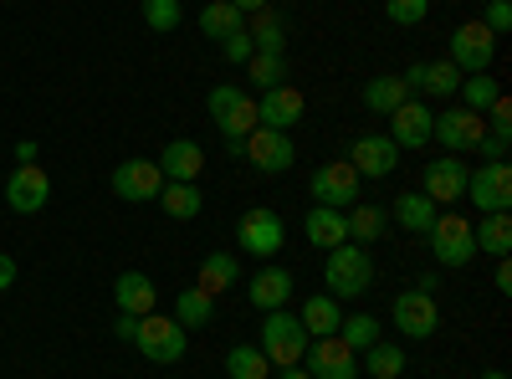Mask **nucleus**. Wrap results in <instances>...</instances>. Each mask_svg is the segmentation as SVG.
Masks as SVG:
<instances>
[{"mask_svg": "<svg viewBox=\"0 0 512 379\" xmlns=\"http://www.w3.org/2000/svg\"><path fill=\"white\" fill-rule=\"evenodd\" d=\"M390 318H395V328H400V339H431V333L441 328L436 298H431V292H415V287H405L400 298H395Z\"/></svg>", "mask_w": 512, "mask_h": 379, "instance_id": "obj_12", "label": "nucleus"}, {"mask_svg": "<svg viewBox=\"0 0 512 379\" xmlns=\"http://www.w3.org/2000/svg\"><path fill=\"white\" fill-rule=\"evenodd\" d=\"M384 16H390L395 26H420L425 16H431V0H384Z\"/></svg>", "mask_w": 512, "mask_h": 379, "instance_id": "obj_41", "label": "nucleus"}, {"mask_svg": "<svg viewBox=\"0 0 512 379\" xmlns=\"http://www.w3.org/2000/svg\"><path fill=\"white\" fill-rule=\"evenodd\" d=\"M323 257H328L323 282H328V292H333L338 303H344V298H364V292L374 287V262H369V246L344 241V246L323 251Z\"/></svg>", "mask_w": 512, "mask_h": 379, "instance_id": "obj_2", "label": "nucleus"}, {"mask_svg": "<svg viewBox=\"0 0 512 379\" xmlns=\"http://www.w3.org/2000/svg\"><path fill=\"white\" fill-rule=\"evenodd\" d=\"M210 318H216V298H210L205 287H185L180 298H175V323H185V328H205Z\"/></svg>", "mask_w": 512, "mask_h": 379, "instance_id": "obj_34", "label": "nucleus"}, {"mask_svg": "<svg viewBox=\"0 0 512 379\" xmlns=\"http://www.w3.org/2000/svg\"><path fill=\"white\" fill-rule=\"evenodd\" d=\"M364 369H369L374 379H400V374H405V354H400V344L374 339V344L364 349Z\"/></svg>", "mask_w": 512, "mask_h": 379, "instance_id": "obj_36", "label": "nucleus"}, {"mask_svg": "<svg viewBox=\"0 0 512 379\" xmlns=\"http://www.w3.org/2000/svg\"><path fill=\"white\" fill-rule=\"evenodd\" d=\"M303 328H308V339H333L338 323H344V303L333 298V292H313V298L303 303Z\"/></svg>", "mask_w": 512, "mask_h": 379, "instance_id": "obj_25", "label": "nucleus"}, {"mask_svg": "<svg viewBox=\"0 0 512 379\" xmlns=\"http://www.w3.org/2000/svg\"><path fill=\"white\" fill-rule=\"evenodd\" d=\"M236 257H231V251H210V257L200 262V272H195V287H205L210 292V298H216V292H231L236 287Z\"/></svg>", "mask_w": 512, "mask_h": 379, "instance_id": "obj_30", "label": "nucleus"}, {"mask_svg": "<svg viewBox=\"0 0 512 379\" xmlns=\"http://www.w3.org/2000/svg\"><path fill=\"white\" fill-rule=\"evenodd\" d=\"M477 21H482L492 36H507V31H512V0H487V11H482Z\"/></svg>", "mask_w": 512, "mask_h": 379, "instance_id": "obj_42", "label": "nucleus"}, {"mask_svg": "<svg viewBox=\"0 0 512 379\" xmlns=\"http://www.w3.org/2000/svg\"><path fill=\"white\" fill-rule=\"evenodd\" d=\"M226 374L231 379H272V364L256 344H231L226 349Z\"/></svg>", "mask_w": 512, "mask_h": 379, "instance_id": "obj_33", "label": "nucleus"}, {"mask_svg": "<svg viewBox=\"0 0 512 379\" xmlns=\"http://www.w3.org/2000/svg\"><path fill=\"white\" fill-rule=\"evenodd\" d=\"M221 52H226V57H231L236 67H246V62L256 57V47H251V36H246V31H231V36L221 41Z\"/></svg>", "mask_w": 512, "mask_h": 379, "instance_id": "obj_44", "label": "nucleus"}, {"mask_svg": "<svg viewBox=\"0 0 512 379\" xmlns=\"http://www.w3.org/2000/svg\"><path fill=\"white\" fill-rule=\"evenodd\" d=\"M36 154H41V149H36L31 139H21V144H16V164H36Z\"/></svg>", "mask_w": 512, "mask_h": 379, "instance_id": "obj_51", "label": "nucleus"}, {"mask_svg": "<svg viewBox=\"0 0 512 379\" xmlns=\"http://www.w3.org/2000/svg\"><path fill=\"white\" fill-rule=\"evenodd\" d=\"M52 200V180L41 164H16L11 180H6V205L16 210V216H36V210H47Z\"/></svg>", "mask_w": 512, "mask_h": 379, "instance_id": "obj_15", "label": "nucleus"}, {"mask_svg": "<svg viewBox=\"0 0 512 379\" xmlns=\"http://www.w3.org/2000/svg\"><path fill=\"white\" fill-rule=\"evenodd\" d=\"M461 88V72L451 62H425V77H420V93H431V98H456Z\"/></svg>", "mask_w": 512, "mask_h": 379, "instance_id": "obj_38", "label": "nucleus"}, {"mask_svg": "<svg viewBox=\"0 0 512 379\" xmlns=\"http://www.w3.org/2000/svg\"><path fill=\"white\" fill-rule=\"evenodd\" d=\"M303 113H308V98L292 88V82H282V88H267L262 98H256V129H277V134H287L292 123H303Z\"/></svg>", "mask_w": 512, "mask_h": 379, "instance_id": "obj_16", "label": "nucleus"}, {"mask_svg": "<svg viewBox=\"0 0 512 379\" xmlns=\"http://www.w3.org/2000/svg\"><path fill=\"white\" fill-rule=\"evenodd\" d=\"M492 62H497V36L482 21H461L451 31V67L461 77H472V72H487Z\"/></svg>", "mask_w": 512, "mask_h": 379, "instance_id": "obj_7", "label": "nucleus"}, {"mask_svg": "<svg viewBox=\"0 0 512 379\" xmlns=\"http://www.w3.org/2000/svg\"><path fill=\"white\" fill-rule=\"evenodd\" d=\"M456 98L472 108V113H487L497 98H502V82L492 77V72H472V77H461V88H456Z\"/></svg>", "mask_w": 512, "mask_h": 379, "instance_id": "obj_35", "label": "nucleus"}, {"mask_svg": "<svg viewBox=\"0 0 512 379\" xmlns=\"http://www.w3.org/2000/svg\"><path fill=\"white\" fill-rule=\"evenodd\" d=\"M241 159L251 164V170H262V175H287L292 164H297V144L277 129H251L246 144H241Z\"/></svg>", "mask_w": 512, "mask_h": 379, "instance_id": "obj_10", "label": "nucleus"}, {"mask_svg": "<svg viewBox=\"0 0 512 379\" xmlns=\"http://www.w3.org/2000/svg\"><path fill=\"white\" fill-rule=\"evenodd\" d=\"M482 118H487V129H492L497 139H512V103H507V93H502V98H497Z\"/></svg>", "mask_w": 512, "mask_h": 379, "instance_id": "obj_43", "label": "nucleus"}, {"mask_svg": "<svg viewBox=\"0 0 512 379\" xmlns=\"http://www.w3.org/2000/svg\"><path fill=\"white\" fill-rule=\"evenodd\" d=\"M492 282H497V292H512V262H507V257H497V272H492Z\"/></svg>", "mask_w": 512, "mask_h": 379, "instance_id": "obj_48", "label": "nucleus"}, {"mask_svg": "<svg viewBox=\"0 0 512 379\" xmlns=\"http://www.w3.org/2000/svg\"><path fill=\"white\" fill-rule=\"evenodd\" d=\"M11 287H16V257L0 251V292H11Z\"/></svg>", "mask_w": 512, "mask_h": 379, "instance_id": "obj_47", "label": "nucleus"}, {"mask_svg": "<svg viewBox=\"0 0 512 379\" xmlns=\"http://www.w3.org/2000/svg\"><path fill=\"white\" fill-rule=\"evenodd\" d=\"M431 139H441V149H451V154H466L487 139V118L472 113V108H446L431 123Z\"/></svg>", "mask_w": 512, "mask_h": 379, "instance_id": "obj_13", "label": "nucleus"}, {"mask_svg": "<svg viewBox=\"0 0 512 379\" xmlns=\"http://www.w3.org/2000/svg\"><path fill=\"white\" fill-rule=\"evenodd\" d=\"M159 190H164V175H159L154 159H123L118 170H113V195L128 200V205L159 200Z\"/></svg>", "mask_w": 512, "mask_h": 379, "instance_id": "obj_18", "label": "nucleus"}, {"mask_svg": "<svg viewBox=\"0 0 512 379\" xmlns=\"http://www.w3.org/2000/svg\"><path fill=\"white\" fill-rule=\"evenodd\" d=\"M159 175L164 180H175V185H195L200 180V170H205V149L195 144V139H169L164 149H159Z\"/></svg>", "mask_w": 512, "mask_h": 379, "instance_id": "obj_20", "label": "nucleus"}, {"mask_svg": "<svg viewBox=\"0 0 512 379\" xmlns=\"http://www.w3.org/2000/svg\"><path fill=\"white\" fill-rule=\"evenodd\" d=\"M477 149H482V159H487V164H502V159H507V139H497V134H487Z\"/></svg>", "mask_w": 512, "mask_h": 379, "instance_id": "obj_46", "label": "nucleus"}, {"mask_svg": "<svg viewBox=\"0 0 512 379\" xmlns=\"http://www.w3.org/2000/svg\"><path fill=\"white\" fill-rule=\"evenodd\" d=\"M159 205H164V216H169V221H195L200 210H205V195H200L195 185H175V180H164Z\"/></svg>", "mask_w": 512, "mask_h": 379, "instance_id": "obj_31", "label": "nucleus"}, {"mask_svg": "<svg viewBox=\"0 0 512 379\" xmlns=\"http://www.w3.org/2000/svg\"><path fill=\"white\" fill-rule=\"evenodd\" d=\"M466 159L461 154H441V159H431L425 164V175H420V195L425 200H436V205H451V200H461L466 195Z\"/></svg>", "mask_w": 512, "mask_h": 379, "instance_id": "obj_17", "label": "nucleus"}, {"mask_svg": "<svg viewBox=\"0 0 512 379\" xmlns=\"http://www.w3.org/2000/svg\"><path fill=\"white\" fill-rule=\"evenodd\" d=\"M431 123H436V108L425 98H405L395 113H390V139L400 149H425L431 144Z\"/></svg>", "mask_w": 512, "mask_h": 379, "instance_id": "obj_19", "label": "nucleus"}, {"mask_svg": "<svg viewBox=\"0 0 512 379\" xmlns=\"http://www.w3.org/2000/svg\"><path fill=\"white\" fill-rule=\"evenodd\" d=\"M303 231H308V246H313V251H333V246H344V241H349L344 210H328V205H313V210H308Z\"/></svg>", "mask_w": 512, "mask_h": 379, "instance_id": "obj_23", "label": "nucleus"}, {"mask_svg": "<svg viewBox=\"0 0 512 379\" xmlns=\"http://www.w3.org/2000/svg\"><path fill=\"white\" fill-rule=\"evenodd\" d=\"M400 144L390 139V134H359L354 144H349V164L359 170V180H390L395 170H400Z\"/></svg>", "mask_w": 512, "mask_h": 379, "instance_id": "obj_11", "label": "nucleus"}, {"mask_svg": "<svg viewBox=\"0 0 512 379\" xmlns=\"http://www.w3.org/2000/svg\"><path fill=\"white\" fill-rule=\"evenodd\" d=\"M282 241H287V221L277 216L272 205H251L246 216L236 221V246L246 251V257H256V262H272L282 251Z\"/></svg>", "mask_w": 512, "mask_h": 379, "instance_id": "obj_5", "label": "nucleus"}, {"mask_svg": "<svg viewBox=\"0 0 512 379\" xmlns=\"http://www.w3.org/2000/svg\"><path fill=\"white\" fill-rule=\"evenodd\" d=\"M303 369H308L313 379H359V354L333 333V339H313V344H308Z\"/></svg>", "mask_w": 512, "mask_h": 379, "instance_id": "obj_14", "label": "nucleus"}, {"mask_svg": "<svg viewBox=\"0 0 512 379\" xmlns=\"http://www.w3.org/2000/svg\"><path fill=\"white\" fill-rule=\"evenodd\" d=\"M246 36H251V47L256 52H272V57H282L287 52V21L267 6V11H256V16H246Z\"/></svg>", "mask_w": 512, "mask_h": 379, "instance_id": "obj_27", "label": "nucleus"}, {"mask_svg": "<svg viewBox=\"0 0 512 379\" xmlns=\"http://www.w3.org/2000/svg\"><path fill=\"white\" fill-rule=\"evenodd\" d=\"M472 236H477V251H487V257H512V216H507V210L482 216L472 226Z\"/></svg>", "mask_w": 512, "mask_h": 379, "instance_id": "obj_29", "label": "nucleus"}, {"mask_svg": "<svg viewBox=\"0 0 512 379\" xmlns=\"http://www.w3.org/2000/svg\"><path fill=\"white\" fill-rule=\"evenodd\" d=\"M205 113H210V123L221 129L231 159H241V144H246V134L256 129V98H251L246 88H236V82H221V88H210Z\"/></svg>", "mask_w": 512, "mask_h": 379, "instance_id": "obj_1", "label": "nucleus"}, {"mask_svg": "<svg viewBox=\"0 0 512 379\" xmlns=\"http://www.w3.org/2000/svg\"><path fill=\"white\" fill-rule=\"evenodd\" d=\"M246 72H251V82H256V88H282V82H287V57H272V52H256L251 62H246Z\"/></svg>", "mask_w": 512, "mask_h": 379, "instance_id": "obj_39", "label": "nucleus"}, {"mask_svg": "<svg viewBox=\"0 0 512 379\" xmlns=\"http://www.w3.org/2000/svg\"><path fill=\"white\" fill-rule=\"evenodd\" d=\"M436 287H441V272H420L415 292H431V298H436Z\"/></svg>", "mask_w": 512, "mask_h": 379, "instance_id": "obj_50", "label": "nucleus"}, {"mask_svg": "<svg viewBox=\"0 0 512 379\" xmlns=\"http://www.w3.org/2000/svg\"><path fill=\"white\" fill-rule=\"evenodd\" d=\"M231 6H236L241 16H256V11H267V6H272V0H231Z\"/></svg>", "mask_w": 512, "mask_h": 379, "instance_id": "obj_49", "label": "nucleus"}, {"mask_svg": "<svg viewBox=\"0 0 512 379\" xmlns=\"http://www.w3.org/2000/svg\"><path fill=\"white\" fill-rule=\"evenodd\" d=\"M405 98H415V93L405 88V77H395V72H384V77H369V82H364V108H369V113H384V118H390Z\"/></svg>", "mask_w": 512, "mask_h": 379, "instance_id": "obj_28", "label": "nucleus"}, {"mask_svg": "<svg viewBox=\"0 0 512 379\" xmlns=\"http://www.w3.org/2000/svg\"><path fill=\"white\" fill-rule=\"evenodd\" d=\"M113 303H118V313L144 318V313L159 308V287H154V277H144V272H118V282H113Z\"/></svg>", "mask_w": 512, "mask_h": 379, "instance_id": "obj_22", "label": "nucleus"}, {"mask_svg": "<svg viewBox=\"0 0 512 379\" xmlns=\"http://www.w3.org/2000/svg\"><path fill=\"white\" fill-rule=\"evenodd\" d=\"M308 328H303V318L297 313H287V308H277V313H267L262 318V349L267 354V364H277V369H292V364H303V354H308Z\"/></svg>", "mask_w": 512, "mask_h": 379, "instance_id": "obj_3", "label": "nucleus"}, {"mask_svg": "<svg viewBox=\"0 0 512 379\" xmlns=\"http://www.w3.org/2000/svg\"><path fill=\"white\" fill-rule=\"evenodd\" d=\"M338 339H344L354 354H364V349L379 339V318H374V313H344V323H338Z\"/></svg>", "mask_w": 512, "mask_h": 379, "instance_id": "obj_37", "label": "nucleus"}, {"mask_svg": "<svg viewBox=\"0 0 512 379\" xmlns=\"http://www.w3.org/2000/svg\"><path fill=\"white\" fill-rule=\"evenodd\" d=\"M425 241H431V257L436 267H472L477 262V236H472V221L466 216H436V226L425 231Z\"/></svg>", "mask_w": 512, "mask_h": 379, "instance_id": "obj_6", "label": "nucleus"}, {"mask_svg": "<svg viewBox=\"0 0 512 379\" xmlns=\"http://www.w3.org/2000/svg\"><path fill=\"white\" fill-rule=\"evenodd\" d=\"M436 216H441V205H436V200H425L420 190H405V195L395 200V210H390V221H400V231H415V236L431 231Z\"/></svg>", "mask_w": 512, "mask_h": 379, "instance_id": "obj_26", "label": "nucleus"}, {"mask_svg": "<svg viewBox=\"0 0 512 379\" xmlns=\"http://www.w3.org/2000/svg\"><path fill=\"white\" fill-rule=\"evenodd\" d=\"M246 298H251V308H262V313L287 308V303H292V272H282V267H262V272H251Z\"/></svg>", "mask_w": 512, "mask_h": 379, "instance_id": "obj_21", "label": "nucleus"}, {"mask_svg": "<svg viewBox=\"0 0 512 379\" xmlns=\"http://www.w3.org/2000/svg\"><path fill=\"white\" fill-rule=\"evenodd\" d=\"M139 6H144V21H149L154 31H175V26L185 21L180 0H139Z\"/></svg>", "mask_w": 512, "mask_h": 379, "instance_id": "obj_40", "label": "nucleus"}, {"mask_svg": "<svg viewBox=\"0 0 512 379\" xmlns=\"http://www.w3.org/2000/svg\"><path fill=\"white\" fill-rule=\"evenodd\" d=\"M210 41H226L231 31H246V16L231 6V0H210V6L200 11V21H195Z\"/></svg>", "mask_w": 512, "mask_h": 379, "instance_id": "obj_32", "label": "nucleus"}, {"mask_svg": "<svg viewBox=\"0 0 512 379\" xmlns=\"http://www.w3.org/2000/svg\"><path fill=\"white\" fill-rule=\"evenodd\" d=\"M482 379H507V374L502 369H482Z\"/></svg>", "mask_w": 512, "mask_h": 379, "instance_id": "obj_53", "label": "nucleus"}, {"mask_svg": "<svg viewBox=\"0 0 512 379\" xmlns=\"http://www.w3.org/2000/svg\"><path fill=\"white\" fill-rule=\"evenodd\" d=\"M461 200H472L477 216L512 210V170H507V159H502V164H487V159H482V170L466 175V195H461Z\"/></svg>", "mask_w": 512, "mask_h": 379, "instance_id": "obj_8", "label": "nucleus"}, {"mask_svg": "<svg viewBox=\"0 0 512 379\" xmlns=\"http://www.w3.org/2000/svg\"><path fill=\"white\" fill-rule=\"evenodd\" d=\"M113 333H118L123 344H134V339H139V318H134V313H118V318H113Z\"/></svg>", "mask_w": 512, "mask_h": 379, "instance_id": "obj_45", "label": "nucleus"}, {"mask_svg": "<svg viewBox=\"0 0 512 379\" xmlns=\"http://www.w3.org/2000/svg\"><path fill=\"white\" fill-rule=\"evenodd\" d=\"M313 205H328V210L359 205V170L349 159H328L313 170Z\"/></svg>", "mask_w": 512, "mask_h": 379, "instance_id": "obj_9", "label": "nucleus"}, {"mask_svg": "<svg viewBox=\"0 0 512 379\" xmlns=\"http://www.w3.org/2000/svg\"><path fill=\"white\" fill-rule=\"evenodd\" d=\"M134 349H139L144 359H154V364H180L185 349H190V328L175 323V318H164V313L154 308V313L139 318V339H134Z\"/></svg>", "mask_w": 512, "mask_h": 379, "instance_id": "obj_4", "label": "nucleus"}, {"mask_svg": "<svg viewBox=\"0 0 512 379\" xmlns=\"http://www.w3.org/2000/svg\"><path fill=\"white\" fill-rule=\"evenodd\" d=\"M277 379H313L303 364H292V369H277Z\"/></svg>", "mask_w": 512, "mask_h": 379, "instance_id": "obj_52", "label": "nucleus"}, {"mask_svg": "<svg viewBox=\"0 0 512 379\" xmlns=\"http://www.w3.org/2000/svg\"><path fill=\"white\" fill-rule=\"evenodd\" d=\"M344 226H349V241L369 246V241H379V236H390V210L374 205V200H359V205L344 210Z\"/></svg>", "mask_w": 512, "mask_h": 379, "instance_id": "obj_24", "label": "nucleus"}]
</instances>
